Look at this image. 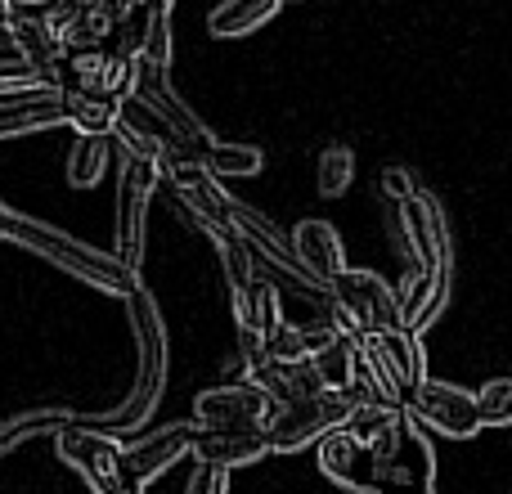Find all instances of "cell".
Segmentation results:
<instances>
[{
  "instance_id": "cell-1",
  "label": "cell",
  "mask_w": 512,
  "mask_h": 494,
  "mask_svg": "<svg viewBox=\"0 0 512 494\" xmlns=\"http://www.w3.org/2000/svg\"><path fill=\"white\" fill-rule=\"evenodd\" d=\"M0 239L18 243V247H32V252H41L45 261H54L59 270L77 274V279H86L90 288H104V292H113V297H131V292L140 288V274L126 270L117 256L90 252V247L63 239L59 230H50V225H41V221H27V216L9 212V207H0Z\"/></svg>"
},
{
  "instance_id": "cell-2",
  "label": "cell",
  "mask_w": 512,
  "mask_h": 494,
  "mask_svg": "<svg viewBox=\"0 0 512 494\" xmlns=\"http://www.w3.org/2000/svg\"><path fill=\"white\" fill-rule=\"evenodd\" d=\"M131 306V324H135V337H140V378H135V391L104 418L108 432H126V427H140L144 418L153 414L162 396V378H167V333H162V319H158V306L144 288H135L126 297Z\"/></svg>"
},
{
  "instance_id": "cell-3",
  "label": "cell",
  "mask_w": 512,
  "mask_h": 494,
  "mask_svg": "<svg viewBox=\"0 0 512 494\" xmlns=\"http://www.w3.org/2000/svg\"><path fill=\"white\" fill-rule=\"evenodd\" d=\"M54 450L68 468L81 472L90 494H140L131 463H126V445L117 441L108 427H86V423H63L54 432Z\"/></svg>"
},
{
  "instance_id": "cell-4",
  "label": "cell",
  "mask_w": 512,
  "mask_h": 494,
  "mask_svg": "<svg viewBox=\"0 0 512 494\" xmlns=\"http://www.w3.org/2000/svg\"><path fill=\"white\" fill-rule=\"evenodd\" d=\"M333 319L346 333H382V328H405L400 292H391L378 274L369 270H342L333 283Z\"/></svg>"
},
{
  "instance_id": "cell-5",
  "label": "cell",
  "mask_w": 512,
  "mask_h": 494,
  "mask_svg": "<svg viewBox=\"0 0 512 494\" xmlns=\"http://www.w3.org/2000/svg\"><path fill=\"white\" fill-rule=\"evenodd\" d=\"M351 409H355V400L337 387H324V391H315V396H301V400H292V405H279L270 418L274 454H292V450L315 445L324 432L342 427L346 418H351Z\"/></svg>"
},
{
  "instance_id": "cell-6",
  "label": "cell",
  "mask_w": 512,
  "mask_h": 494,
  "mask_svg": "<svg viewBox=\"0 0 512 494\" xmlns=\"http://www.w3.org/2000/svg\"><path fill=\"white\" fill-rule=\"evenodd\" d=\"M162 180V167L149 158H131L126 153L122 180H117V261L126 270H140L144 256V216H149L153 189Z\"/></svg>"
},
{
  "instance_id": "cell-7",
  "label": "cell",
  "mask_w": 512,
  "mask_h": 494,
  "mask_svg": "<svg viewBox=\"0 0 512 494\" xmlns=\"http://www.w3.org/2000/svg\"><path fill=\"white\" fill-rule=\"evenodd\" d=\"M405 409L418 418V423H427L441 436H450V441H468V436H477L481 427H486L481 423L477 396L463 391V387H454V382H436V378L414 382Z\"/></svg>"
},
{
  "instance_id": "cell-8",
  "label": "cell",
  "mask_w": 512,
  "mask_h": 494,
  "mask_svg": "<svg viewBox=\"0 0 512 494\" xmlns=\"http://www.w3.org/2000/svg\"><path fill=\"white\" fill-rule=\"evenodd\" d=\"M274 396L261 382H225L194 400V423L198 427H270L274 418Z\"/></svg>"
},
{
  "instance_id": "cell-9",
  "label": "cell",
  "mask_w": 512,
  "mask_h": 494,
  "mask_svg": "<svg viewBox=\"0 0 512 494\" xmlns=\"http://www.w3.org/2000/svg\"><path fill=\"white\" fill-rule=\"evenodd\" d=\"M45 18L59 32L63 50H99L117 32L122 5L117 0H59L45 9Z\"/></svg>"
},
{
  "instance_id": "cell-10",
  "label": "cell",
  "mask_w": 512,
  "mask_h": 494,
  "mask_svg": "<svg viewBox=\"0 0 512 494\" xmlns=\"http://www.w3.org/2000/svg\"><path fill=\"white\" fill-rule=\"evenodd\" d=\"M274 454L270 445V427H198L194 441V459L198 463H221V468H243Z\"/></svg>"
},
{
  "instance_id": "cell-11",
  "label": "cell",
  "mask_w": 512,
  "mask_h": 494,
  "mask_svg": "<svg viewBox=\"0 0 512 494\" xmlns=\"http://www.w3.org/2000/svg\"><path fill=\"white\" fill-rule=\"evenodd\" d=\"M194 441H198V423H176V427H162V432L140 436L135 445H126V463H131L140 490L149 486L153 477H162L176 459H189Z\"/></svg>"
},
{
  "instance_id": "cell-12",
  "label": "cell",
  "mask_w": 512,
  "mask_h": 494,
  "mask_svg": "<svg viewBox=\"0 0 512 494\" xmlns=\"http://www.w3.org/2000/svg\"><path fill=\"white\" fill-rule=\"evenodd\" d=\"M72 86L86 95H108L122 99L135 90V59L117 50H72Z\"/></svg>"
},
{
  "instance_id": "cell-13",
  "label": "cell",
  "mask_w": 512,
  "mask_h": 494,
  "mask_svg": "<svg viewBox=\"0 0 512 494\" xmlns=\"http://www.w3.org/2000/svg\"><path fill=\"white\" fill-rule=\"evenodd\" d=\"M63 122H68V113H63L59 86H41V90H32V95H14L0 104V140L50 131V126H63Z\"/></svg>"
},
{
  "instance_id": "cell-14",
  "label": "cell",
  "mask_w": 512,
  "mask_h": 494,
  "mask_svg": "<svg viewBox=\"0 0 512 494\" xmlns=\"http://www.w3.org/2000/svg\"><path fill=\"white\" fill-rule=\"evenodd\" d=\"M9 45H14L27 63H36L54 86H63V77H59L63 41H59V32L50 27V18L45 14H36V9H18L14 23H9Z\"/></svg>"
},
{
  "instance_id": "cell-15",
  "label": "cell",
  "mask_w": 512,
  "mask_h": 494,
  "mask_svg": "<svg viewBox=\"0 0 512 494\" xmlns=\"http://www.w3.org/2000/svg\"><path fill=\"white\" fill-rule=\"evenodd\" d=\"M292 252H297V261L306 265L319 283H333L337 274L346 270L342 239H337V230L328 221H301L297 230H292Z\"/></svg>"
},
{
  "instance_id": "cell-16",
  "label": "cell",
  "mask_w": 512,
  "mask_h": 494,
  "mask_svg": "<svg viewBox=\"0 0 512 494\" xmlns=\"http://www.w3.org/2000/svg\"><path fill=\"white\" fill-rule=\"evenodd\" d=\"M248 378L270 391L274 405H292V400H301V396L324 391V378H319V369L310 360H270V355H265Z\"/></svg>"
},
{
  "instance_id": "cell-17",
  "label": "cell",
  "mask_w": 512,
  "mask_h": 494,
  "mask_svg": "<svg viewBox=\"0 0 512 494\" xmlns=\"http://www.w3.org/2000/svg\"><path fill=\"white\" fill-rule=\"evenodd\" d=\"M315 445H319V472H324L328 481H337L342 490L346 486H364V481H360V463L369 459V450H364V445L346 432V423L333 427V432H324Z\"/></svg>"
},
{
  "instance_id": "cell-18",
  "label": "cell",
  "mask_w": 512,
  "mask_h": 494,
  "mask_svg": "<svg viewBox=\"0 0 512 494\" xmlns=\"http://www.w3.org/2000/svg\"><path fill=\"white\" fill-rule=\"evenodd\" d=\"M234 319H239V328H252V333L270 337L274 328L283 324L279 288H274L270 279H261V274H256L252 283H243V288H234Z\"/></svg>"
},
{
  "instance_id": "cell-19",
  "label": "cell",
  "mask_w": 512,
  "mask_h": 494,
  "mask_svg": "<svg viewBox=\"0 0 512 494\" xmlns=\"http://www.w3.org/2000/svg\"><path fill=\"white\" fill-rule=\"evenodd\" d=\"M63 113H68V126L77 135H113L117 126V99L108 95H86L77 86H63Z\"/></svg>"
},
{
  "instance_id": "cell-20",
  "label": "cell",
  "mask_w": 512,
  "mask_h": 494,
  "mask_svg": "<svg viewBox=\"0 0 512 494\" xmlns=\"http://www.w3.org/2000/svg\"><path fill=\"white\" fill-rule=\"evenodd\" d=\"M283 9V0H221V5L212 9V18H207V27H212V36H248L256 27H265L274 14Z\"/></svg>"
},
{
  "instance_id": "cell-21",
  "label": "cell",
  "mask_w": 512,
  "mask_h": 494,
  "mask_svg": "<svg viewBox=\"0 0 512 494\" xmlns=\"http://www.w3.org/2000/svg\"><path fill=\"white\" fill-rule=\"evenodd\" d=\"M310 364L319 369L324 387L346 391L355 382V364H360V337H355V333H337L333 342L319 346V351L310 355Z\"/></svg>"
},
{
  "instance_id": "cell-22",
  "label": "cell",
  "mask_w": 512,
  "mask_h": 494,
  "mask_svg": "<svg viewBox=\"0 0 512 494\" xmlns=\"http://www.w3.org/2000/svg\"><path fill=\"white\" fill-rule=\"evenodd\" d=\"M207 234H212L216 252H221V265L225 274H230V288H243V283L256 279V265H252V247L243 239V230L234 221H221V225H207Z\"/></svg>"
},
{
  "instance_id": "cell-23",
  "label": "cell",
  "mask_w": 512,
  "mask_h": 494,
  "mask_svg": "<svg viewBox=\"0 0 512 494\" xmlns=\"http://www.w3.org/2000/svg\"><path fill=\"white\" fill-rule=\"evenodd\" d=\"M108 135H77V144L68 149V185L77 189H90L104 180V167H108Z\"/></svg>"
},
{
  "instance_id": "cell-24",
  "label": "cell",
  "mask_w": 512,
  "mask_h": 494,
  "mask_svg": "<svg viewBox=\"0 0 512 494\" xmlns=\"http://www.w3.org/2000/svg\"><path fill=\"white\" fill-rule=\"evenodd\" d=\"M203 167L212 171V176H256V171L265 167V158H261V149L256 144H221L216 140L212 149L203 153Z\"/></svg>"
},
{
  "instance_id": "cell-25",
  "label": "cell",
  "mask_w": 512,
  "mask_h": 494,
  "mask_svg": "<svg viewBox=\"0 0 512 494\" xmlns=\"http://www.w3.org/2000/svg\"><path fill=\"white\" fill-rule=\"evenodd\" d=\"M355 180V153L346 144H328L319 153V167H315V185L324 198H342Z\"/></svg>"
},
{
  "instance_id": "cell-26",
  "label": "cell",
  "mask_w": 512,
  "mask_h": 494,
  "mask_svg": "<svg viewBox=\"0 0 512 494\" xmlns=\"http://www.w3.org/2000/svg\"><path fill=\"white\" fill-rule=\"evenodd\" d=\"M140 63H149V68H171V59H176V41H171V18H167V5L153 9L149 18V36H144L140 54H135Z\"/></svg>"
},
{
  "instance_id": "cell-27",
  "label": "cell",
  "mask_w": 512,
  "mask_h": 494,
  "mask_svg": "<svg viewBox=\"0 0 512 494\" xmlns=\"http://www.w3.org/2000/svg\"><path fill=\"white\" fill-rule=\"evenodd\" d=\"M149 18H153L149 0H140V5H126L122 18H117V32H113L117 45H113V50L126 54V59H135V54H140V45H144V36H149Z\"/></svg>"
},
{
  "instance_id": "cell-28",
  "label": "cell",
  "mask_w": 512,
  "mask_h": 494,
  "mask_svg": "<svg viewBox=\"0 0 512 494\" xmlns=\"http://www.w3.org/2000/svg\"><path fill=\"white\" fill-rule=\"evenodd\" d=\"M477 409L486 427H508L512 423V378H495L477 391Z\"/></svg>"
},
{
  "instance_id": "cell-29",
  "label": "cell",
  "mask_w": 512,
  "mask_h": 494,
  "mask_svg": "<svg viewBox=\"0 0 512 494\" xmlns=\"http://www.w3.org/2000/svg\"><path fill=\"white\" fill-rule=\"evenodd\" d=\"M265 355L270 360H310V342L301 324H279L270 337H265Z\"/></svg>"
},
{
  "instance_id": "cell-30",
  "label": "cell",
  "mask_w": 512,
  "mask_h": 494,
  "mask_svg": "<svg viewBox=\"0 0 512 494\" xmlns=\"http://www.w3.org/2000/svg\"><path fill=\"white\" fill-rule=\"evenodd\" d=\"M189 494H230V468H221V463H198L194 481H189Z\"/></svg>"
},
{
  "instance_id": "cell-31",
  "label": "cell",
  "mask_w": 512,
  "mask_h": 494,
  "mask_svg": "<svg viewBox=\"0 0 512 494\" xmlns=\"http://www.w3.org/2000/svg\"><path fill=\"white\" fill-rule=\"evenodd\" d=\"M414 194H418V185H414V176H409L405 167L382 171V198H387V203H405V198H414Z\"/></svg>"
},
{
  "instance_id": "cell-32",
  "label": "cell",
  "mask_w": 512,
  "mask_h": 494,
  "mask_svg": "<svg viewBox=\"0 0 512 494\" xmlns=\"http://www.w3.org/2000/svg\"><path fill=\"white\" fill-rule=\"evenodd\" d=\"M14 14H18V5H14V0H0V32H9V23H14Z\"/></svg>"
},
{
  "instance_id": "cell-33",
  "label": "cell",
  "mask_w": 512,
  "mask_h": 494,
  "mask_svg": "<svg viewBox=\"0 0 512 494\" xmlns=\"http://www.w3.org/2000/svg\"><path fill=\"white\" fill-rule=\"evenodd\" d=\"M18 9H50V5H59V0H14Z\"/></svg>"
},
{
  "instance_id": "cell-34",
  "label": "cell",
  "mask_w": 512,
  "mask_h": 494,
  "mask_svg": "<svg viewBox=\"0 0 512 494\" xmlns=\"http://www.w3.org/2000/svg\"><path fill=\"white\" fill-rule=\"evenodd\" d=\"M342 494H378V490H373V486H346Z\"/></svg>"
}]
</instances>
